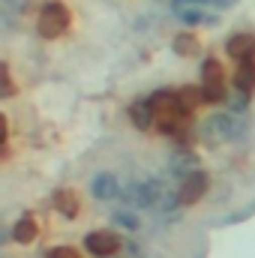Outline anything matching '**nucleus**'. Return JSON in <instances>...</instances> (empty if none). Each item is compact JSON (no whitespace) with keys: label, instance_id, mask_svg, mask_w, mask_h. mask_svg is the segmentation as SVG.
I'll return each instance as SVG.
<instances>
[{"label":"nucleus","instance_id":"obj_1","mask_svg":"<svg viewBox=\"0 0 255 258\" xmlns=\"http://www.w3.org/2000/svg\"><path fill=\"white\" fill-rule=\"evenodd\" d=\"M66 27H69V9H66L60 0H48V3L39 9V18H36L39 36L57 39L60 33H66Z\"/></svg>","mask_w":255,"mask_h":258},{"label":"nucleus","instance_id":"obj_2","mask_svg":"<svg viewBox=\"0 0 255 258\" xmlns=\"http://www.w3.org/2000/svg\"><path fill=\"white\" fill-rule=\"evenodd\" d=\"M201 141L207 147H216V144H225V141H234L237 138V120L231 114H210L204 123H201Z\"/></svg>","mask_w":255,"mask_h":258},{"label":"nucleus","instance_id":"obj_3","mask_svg":"<svg viewBox=\"0 0 255 258\" xmlns=\"http://www.w3.org/2000/svg\"><path fill=\"white\" fill-rule=\"evenodd\" d=\"M168 192L162 180H144V183H129L126 189L120 192V198L132 204V207H147V210H156V204L162 201V195Z\"/></svg>","mask_w":255,"mask_h":258},{"label":"nucleus","instance_id":"obj_4","mask_svg":"<svg viewBox=\"0 0 255 258\" xmlns=\"http://www.w3.org/2000/svg\"><path fill=\"white\" fill-rule=\"evenodd\" d=\"M84 249L96 258H111L123 249V240L117 231H90L84 237Z\"/></svg>","mask_w":255,"mask_h":258},{"label":"nucleus","instance_id":"obj_5","mask_svg":"<svg viewBox=\"0 0 255 258\" xmlns=\"http://www.w3.org/2000/svg\"><path fill=\"white\" fill-rule=\"evenodd\" d=\"M204 192H207V174H204L201 168H195L192 174H186L183 183H180V189H177L183 207H189V204H195V201H201V195Z\"/></svg>","mask_w":255,"mask_h":258},{"label":"nucleus","instance_id":"obj_6","mask_svg":"<svg viewBox=\"0 0 255 258\" xmlns=\"http://www.w3.org/2000/svg\"><path fill=\"white\" fill-rule=\"evenodd\" d=\"M90 192L96 195L99 201H114L123 189H120L117 174H111V171H99V174L90 177Z\"/></svg>","mask_w":255,"mask_h":258},{"label":"nucleus","instance_id":"obj_7","mask_svg":"<svg viewBox=\"0 0 255 258\" xmlns=\"http://www.w3.org/2000/svg\"><path fill=\"white\" fill-rule=\"evenodd\" d=\"M225 51H228V57H234L237 63L255 60V36H249V33H234V36L225 42Z\"/></svg>","mask_w":255,"mask_h":258},{"label":"nucleus","instance_id":"obj_8","mask_svg":"<svg viewBox=\"0 0 255 258\" xmlns=\"http://www.w3.org/2000/svg\"><path fill=\"white\" fill-rule=\"evenodd\" d=\"M129 120H132V126L135 129H150V123L156 120V108H153V102L150 99H135L132 105H129Z\"/></svg>","mask_w":255,"mask_h":258},{"label":"nucleus","instance_id":"obj_9","mask_svg":"<svg viewBox=\"0 0 255 258\" xmlns=\"http://www.w3.org/2000/svg\"><path fill=\"white\" fill-rule=\"evenodd\" d=\"M54 207L63 219H75L78 210H81V201H78V192L75 189H57L54 192Z\"/></svg>","mask_w":255,"mask_h":258},{"label":"nucleus","instance_id":"obj_10","mask_svg":"<svg viewBox=\"0 0 255 258\" xmlns=\"http://www.w3.org/2000/svg\"><path fill=\"white\" fill-rule=\"evenodd\" d=\"M36 231H39L36 219H33L30 213H24V216L12 225V240L21 243V246H24V243H33V240H36Z\"/></svg>","mask_w":255,"mask_h":258},{"label":"nucleus","instance_id":"obj_11","mask_svg":"<svg viewBox=\"0 0 255 258\" xmlns=\"http://www.w3.org/2000/svg\"><path fill=\"white\" fill-rule=\"evenodd\" d=\"M234 84L240 87V90H255V60H243V63L237 66V72H234Z\"/></svg>","mask_w":255,"mask_h":258},{"label":"nucleus","instance_id":"obj_12","mask_svg":"<svg viewBox=\"0 0 255 258\" xmlns=\"http://www.w3.org/2000/svg\"><path fill=\"white\" fill-rule=\"evenodd\" d=\"M201 99L207 105H216L225 99V81H201Z\"/></svg>","mask_w":255,"mask_h":258},{"label":"nucleus","instance_id":"obj_13","mask_svg":"<svg viewBox=\"0 0 255 258\" xmlns=\"http://www.w3.org/2000/svg\"><path fill=\"white\" fill-rule=\"evenodd\" d=\"M195 168H198V159L192 156L189 150H177V156L171 159V171H177V174H183V177L192 174Z\"/></svg>","mask_w":255,"mask_h":258},{"label":"nucleus","instance_id":"obj_14","mask_svg":"<svg viewBox=\"0 0 255 258\" xmlns=\"http://www.w3.org/2000/svg\"><path fill=\"white\" fill-rule=\"evenodd\" d=\"M174 51H177L180 57L198 54V39H195V33H177V36H174Z\"/></svg>","mask_w":255,"mask_h":258},{"label":"nucleus","instance_id":"obj_15","mask_svg":"<svg viewBox=\"0 0 255 258\" xmlns=\"http://www.w3.org/2000/svg\"><path fill=\"white\" fill-rule=\"evenodd\" d=\"M111 222L114 225H120V228H126V231H135L141 222H138V216L135 213H129V210H117L114 216H111Z\"/></svg>","mask_w":255,"mask_h":258},{"label":"nucleus","instance_id":"obj_16","mask_svg":"<svg viewBox=\"0 0 255 258\" xmlns=\"http://www.w3.org/2000/svg\"><path fill=\"white\" fill-rule=\"evenodd\" d=\"M225 75H222V66L216 63V60H204L201 63V81H222Z\"/></svg>","mask_w":255,"mask_h":258},{"label":"nucleus","instance_id":"obj_17","mask_svg":"<svg viewBox=\"0 0 255 258\" xmlns=\"http://www.w3.org/2000/svg\"><path fill=\"white\" fill-rule=\"evenodd\" d=\"M123 252H126V258H159L156 252H150L141 243H123Z\"/></svg>","mask_w":255,"mask_h":258},{"label":"nucleus","instance_id":"obj_18","mask_svg":"<svg viewBox=\"0 0 255 258\" xmlns=\"http://www.w3.org/2000/svg\"><path fill=\"white\" fill-rule=\"evenodd\" d=\"M228 102H231V111H240V114H243V111L249 108V90H240V87H237V93H234Z\"/></svg>","mask_w":255,"mask_h":258},{"label":"nucleus","instance_id":"obj_19","mask_svg":"<svg viewBox=\"0 0 255 258\" xmlns=\"http://www.w3.org/2000/svg\"><path fill=\"white\" fill-rule=\"evenodd\" d=\"M0 93H3V99H9V96L15 93V84H12V72H9V66H6V63H3V90H0Z\"/></svg>","mask_w":255,"mask_h":258},{"label":"nucleus","instance_id":"obj_20","mask_svg":"<svg viewBox=\"0 0 255 258\" xmlns=\"http://www.w3.org/2000/svg\"><path fill=\"white\" fill-rule=\"evenodd\" d=\"M45 258H81V255H78V249H72V246H54Z\"/></svg>","mask_w":255,"mask_h":258},{"label":"nucleus","instance_id":"obj_21","mask_svg":"<svg viewBox=\"0 0 255 258\" xmlns=\"http://www.w3.org/2000/svg\"><path fill=\"white\" fill-rule=\"evenodd\" d=\"M27 3H30V0H3V6H6V9H12V12H18V9H24Z\"/></svg>","mask_w":255,"mask_h":258},{"label":"nucleus","instance_id":"obj_22","mask_svg":"<svg viewBox=\"0 0 255 258\" xmlns=\"http://www.w3.org/2000/svg\"><path fill=\"white\" fill-rule=\"evenodd\" d=\"M210 3H213L216 9H228V6H231V3H237V0H210Z\"/></svg>","mask_w":255,"mask_h":258},{"label":"nucleus","instance_id":"obj_23","mask_svg":"<svg viewBox=\"0 0 255 258\" xmlns=\"http://www.w3.org/2000/svg\"><path fill=\"white\" fill-rule=\"evenodd\" d=\"M180 3H201V0H180Z\"/></svg>","mask_w":255,"mask_h":258}]
</instances>
